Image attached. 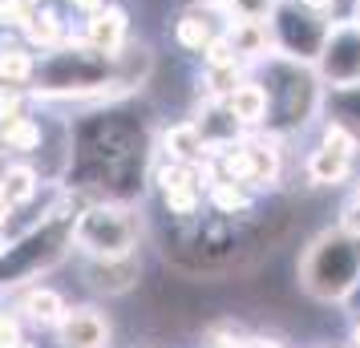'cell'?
<instances>
[{
  "instance_id": "cell-1",
  "label": "cell",
  "mask_w": 360,
  "mask_h": 348,
  "mask_svg": "<svg viewBox=\"0 0 360 348\" xmlns=\"http://www.w3.org/2000/svg\"><path fill=\"white\" fill-rule=\"evenodd\" d=\"M146 154L150 142L142 126L126 114H101L89 117L73 134V154H69V179L94 191L101 199H130L142 191L146 179Z\"/></svg>"
},
{
  "instance_id": "cell-2",
  "label": "cell",
  "mask_w": 360,
  "mask_h": 348,
  "mask_svg": "<svg viewBox=\"0 0 360 348\" xmlns=\"http://www.w3.org/2000/svg\"><path fill=\"white\" fill-rule=\"evenodd\" d=\"M295 283L316 304H344L360 288V235L344 223L311 235L295 264Z\"/></svg>"
},
{
  "instance_id": "cell-3",
  "label": "cell",
  "mask_w": 360,
  "mask_h": 348,
  "mask_svg": "<svg viewBox=\"0 0 360 348\" xmlns=\"http://www.w3.org/2000/svg\"><path fill=\"white\" fill-rule=\"evenodd\" d=\"M259 65V85L267 94V130L279 138L304 130L320 114V94H324V82L316 77V69L288 61V57H263Z\"/></svg>"
},
{
  "instance_id": "cell-4",
  "label": "cell",
  "mask_w": 360,
  "mask_h": 348,
  "mask_svg": "<svg viewBox=\"0 0 360 348\" xmlns=\"http://www.w3.org/2000/svg\"><path fill=\"white\" fill-rule=\"evenodd\" d=\"M138 235H142V219L134 215V207L122 199L94 202L82 215H73V243L89 259L130 255V251H138Z\"/></svg>"
},
{
  "instance_id": "cell-5",
  "label": "cell",
  "mask_w": 360,
  "mask_h": 348,
  "mask_svg": "<svg viewBox=\"0 0 360 348\" xmlns=\"http://www.w3.org/2000/svg\"><path fill=\"white\" fill-rule=\"evenodd\" d=\"M69 243H73V215L61 211V215L45 219L20 243L0 251V288H20L25 280H33L37 271H49L65 255Z\"/></svg>"
},
{
  "instance_id": "cell-6",
  "label": "cell",
  "mask_w": 360,
  "mask_h": 348,
  "mask_svg": "<svg viewBox=\"0 0 360 348\" xmlns=\"http://www.w3.org/2000/svg\"><path fill=\"white\" fill-rule=\"evenodd\" d=\"M328 25L320 13H311L295 0H276L271 13H267V33H271V57H288L300 65H311L316 53L324 45Z\"/></svg>"
},
{
  "instance_id": "cell-7",
  "label": "cell",
  "mask_w": 360,
  "mask_h": 348,
  "mask_svg": "<svg viewBox=\"0 0 360 348\" xmlns=\"http://www.w3.org/2000/svg\"><path fill=\"white\" fill-rule=\"evenodd\" d=\"M45 94H89L114 82V57L101 49H61L37 69Z\"/></svg>"
},
{
  "instance_id": "cell-8",
  "label": "cell",
  "mask_w": 360,
  "mask_h": 348,
  "mask_svg": "<svg viewBox=\"0 0 360 348\" xmlns=\"http://www.w3.org/2000/svg\"><path fill=\"white\" fill-rule=\"evenodd\" d=\"M356 162H360L356 138L344 134L340 126H332V122H320V142L304 158V179L316 191H332V186H344L356 174Z\"/></svg>"
},
{
  "instance_id": "cell-9",
  "label": "cell",
  "mask_w": 360,
  "mask_h": 348,
  "mask_svg": "<svg viewBox=\"0 0 360 348\" xmlns=\"http://www.w3.org/2000/svg\"><path fill=\"white\" fill-rule=\"evenodd\" d=\"M316 77L324 85H352L360 82V29L352 20H332L320 53H316Z\"/></svg>"
},
{
  "instance_id": "cell-10",
  "label": "cell",
  "mask_w": 360,
  "mask_h": 348,
  "mask_svg": "<svg viewBox=\"0 0 360 348\" xmlns=\"http://www.w3.org/2000/svg\"><path fill=\"white\" fill-rule=\"evenodd\" d=\"M57 332V344L61 348H110L114 328H110V316H101L98 308H65V316L53 324Z\"/></svg>"
},
{
  "instance_id": "cell-11",
  "label": "cell",
  "mask_w": 360,
  "mask_h": 348,
  "mask_svg": "<svg viewBox=\"0 0 360 348\" xmlns=\"http://www.w3.org/2000/svg\"><path fill=\"white\" fill-rule=\"evenodd\" d=\"M320 122L340 126L344 134H352L360 142V82L352 85H324L320 94Z\"/></svg>"
},
{
  "instance_id": "cell-12",
  "label": "cell",
  "mask_w": 360,
  "mask_h": 348,
  "mask_svg": "<svg viewBox=\"0 0 360 348\" xmlns=\"http://www.w3.org/2000/svg\"><path fill=\"white\" fill-rule=\"evenodd\" d=\"M223 110L235 117L239 130H263V126H267V94H263L259 77H243V82L223 98Z\"/></svg>"
},
{
  "instance_id": "cell-13",
  "label": "cell",
  "mask_w": 360,
  "mask_h": 348,
  "mask_svg": "<svg viewBox=\"0 0 360 348\" xmlns=\"http://www.w3.org/2000/svg\"><path fill=\"white\" fill-rule=\"evenodd\" d=\"M89 276H94V288L105 292V296H122V292H130L134 283H138V276H142L138 251L117 255V259H89Z\"/></svg>"
},
{
  "instance_id": "cell-14",
  "label": "cell",
  "mask_w": 360,
  "mask_h": 348,
  "mask_svg": "<svg viewBox=\"0 0 360 348\" xmlns=\"http://www.w3.org/2000/svg\"><path fill=\"white\" fill-rule=\"evenodd\" d=\"M65 296L57 292V288H29L25 296H20L17 312L29 320V324H37V328H53L61 316H65Z\"/></svg>"
},
{
  "instance_id": "cell-15",
  "label": "cell",
  "mask_w": 360,
  "mask_h": 348,
  "mask_svg": "<svg viewBox=\"0 0 360 348\" xmlns=\"http://www.w3.org/2000/svg\"><path fill=\"white\" fill-rule=\"evenodd\" d=\"M162 150L170 162H202L211 150H207V138L198 130L195 122H179V126H170L162 138Z\"/></svg>"
},
{
  "instance_id": "cell-16",
  "label": "cell",
  "mask_w": 360,
  "mask_h": 348,
  "mask_svg": "<svg viewBox=\"0 0 360 348\" xmlns=\"http://www.w3.org/2000/svg\"><path fill=\"white\" fill-rule=\"evenodd\" d=\"M89 45L114 57V53L126 45V13H122V8H105V13H98V17L89 20Z\"/></svg>"
},
{
  "instance_id": "cell-17",
  "label": "cell",
  "mask_w": 360,
  "mask_h": 348,
  "mask_svg": "<svg viewBox=\"0 0 360 348\" xmlns=\"http://www.w3.org/2000/svg\"><path fill=\"white\" fill-rule=\"evenodd\" d=\"M174 37H179V45L182 49H191V53H202L207 45H211L214 37H219V29H214V20L207 17V13H182L179 20V29H174Z\"/></svg>"
},
{
  "instance_id": "cell-18",
  "label": "cell",
  "mask_w": 360,
  "mask_h": 348,
  "mask_svg": "<svg viewBox=\"0 0 360 348\" xmlns=\"http://www.w3.org/2000/svg\"><path fill=\"white\" fill-rule=\"evenodd\" d=\"M0 195L8 199V207L29 202L37 195V170H33V166H25V162L8 166V170H4V179H0Z\"/></svg>"
},
{
  "instance_id": "cell-19",
  "label": "cell",
  "mask_w": 360,
  "mask_h": 348,
  "mask_svg": "<svg viewBox=\"0 0 360 348\" xmlns=\"http://www.w3.org/2000/svg\"><path fill=\"white\" fill-rule=\"evenodd\" d=\"M0 138L8 142V150H33L37 142H41V126L37 122H29V117H0Z\"/></svg>"
},
{
  "instance_id": "cell-20",
  "label": "cell",
  "mask_w": 360,
  "mask_h": 348,
  "mask_svg": "<svg viewBox=\"0 0 360 348\" xmlns=\"http://www.w3.org/2000/svg\"><path fill=\"white\" fill-rule=\"evenodd\" d=\"M29 73H33V61H29L20 49H4L0 53V77H8V82H25Z\"/></svg>"
},
{
  "instance_id": "cell-21",
  "label": "cell",
  "mask_w": 360,
  "mask_h": 348,
  "mask_svg": "<svg viewBox=\"0 0 360 348\" xmlns=\"http://www.w3.org/2000/svg\"><path fill=\"white\" fill-rule=\"evenodd\" d=\"M20 340H25V332H20V316L0 312V348H17Z\"/></svg>"
},
{
  "instance_id": "cell-22",
  "label": "cell",
  "mask_w": 360,
  "mask_h": 348,
  "mask_svg": "<svg viewBox=\"0 0 360 348\" xmlns=\"http://www.w3.org/2000/svg\"><path fill=\"white\" fill-rule=\"evenodd\" d=\"M340 223L348 227L352 235H360V186L352 191V199L344 202V215H340Z\"/></svg>"
},
{
  "instance_id": "cell-23",
  "label": "cell",
  "mask_w": 360,
  "mask_h": 348,
  "mask_svg": "<svg viewBox=\"0 0 360 348\" xmlns=\"http://www.w3.org/2000/svg\"><path fill=\"white\" fill-rule=\"evenodd\" d=\"M29 33H33V41H53V37H57V25H53L49 13H41V17H33Z\"/></svg>"
},
{
  "instance_id": "cell-24",
  "label": "cell",
  "mask_w": 360,
  "mask_h": 348,
  "mask_svg": "<svg viewBox=\"0 0 360 348\" xmlns=\"http://www.w3.org/2000/svg\"><path fill=\"white\" fill-rule=\"evenodd\" d=\"M348 344L360 348V312H356V320H352V328H348Z\"/></svg>"
},
{
  "instance_id": "cell-25",
  "label": "cell",
  "mask_w": 360,
  "mask_h": 348,
  "mask_svg": "<svg viewBox=\"0 0 360 348\" xmlns=\"http://www.w3.org/2000/svg\"><path fill=\"white\" fill-rule=\"evenodd\" d=\"M101 4H105V0H73V8H89V13H98Z\"/></svg>"
},
{
  "instance_id": "cell-26",
  "label": "cell",
  "mask_w": 360,
  "mask_h": 348,
  "mask_svg": "<svg viewBox=\"0 0 360 348\" xmlns=\"http://www.w3.org/2000/svg\"><path fill=\"white\" fill-rule=\"evenodd\" d=\"M348 20H352V25L360 29V0H352V13H348Z\"/></svg>"
},
{
  "instance_id": "cell-27",
  "label": "cell",
  "mask_w": 360,
  "mask_h": 348,
  "mask_svg": "<svg viewBox=\"0 0 360 348\" xmlns=\"http://www.w3.org/2000/svg\"><path fill=\"white\" fill-rule=\"evenodd\" d=\"M207 4H214V8H235V0H207Z\"/></svg>"
},
{
  "instance_id": "cell-28",
  "label": "cell",
  "mask_w": 360,
  "mask_h": 348,
  "mask_svg": "<svg viewBox=\"0 0 360 348\" xmlns=\"http://www.w3.org/2000/svg\"><path fill=\"white\" fill-rule=\"evenodd\" d=\"M17 348H37V344H25V340H20V344H17Z\"/></svg>"
}]
</instances>
